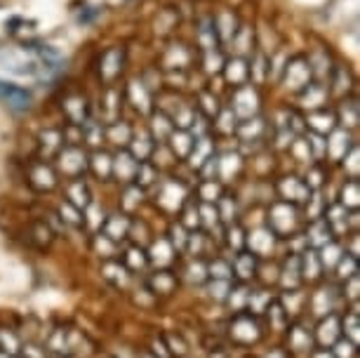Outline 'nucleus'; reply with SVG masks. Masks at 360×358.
Masks as SVG:
<instances>
[{
  "label": "nucleus",
  "instance_id": "17",
  "mask_svg": "<svg viewBox=\"0 0 360 358\" xmlns=\"http://www.w3.org/2000/svg\"><path fill=\"white\" fill-rule=\"evenodd\" d=\"M176 22H179V15H176V10L172 8H167V10H162L158 12V17H155V31H160V33H167V31H172Z\"/></svg>",
  "mask_w": 360,
  "mask_h": 358
},
{
  "label": "nucleus",
  "instance_id": "12",
  "mask_svg": "<svg viewBox=\"0 0 360 358\" xmlns=\"http://www.w3.org/2000/svg\"><path fill=\"white\" fill-rule=\"evenodd\" d=\"M330 90L328 83H318V80H311V83L299 92V99L304 101V106H311V109H321V106L328 101Z\"/></svg>",
  "mask_w": 360,
  "mask_h": 358
},
{
  "label": "nucleus",
  "instance_id": "16",
  "mask_svg": "<svg viewBox=\"0 0 360 358\" xmlns=\"http://www.w3.org/2000/svg\"><path fill=\"white\" fill-rule=\"evenodd\" d=\"M64 109L73 123H80V120H85V116H87V101H85V97H80V94H73V97L64 101Z\"/></svg>",
  "mask_w": 360,
  "mask_h": 358
},
{
  "label": "nucleus",
  "instance_id": "14",
  "mask_svg": "<svg viewBox=\"0 0 360 358\" xmlns=\"http://www.w3.org/2000/svg\"><path fill=\"white\" fill-rule=\"evenodd\" d=\"M202 71L207 73V76H217V73H221L224 64H226V57H224V52L219 47H214V50H205L202 52Z\"/></svg>",
  "mask_w": 360,
  "mask_h": 358
},
{
  "label": "nucleus",
  "instance_id": "18",
  "mask_svg": "<svg viewBox=\"0 0 360 358\" xmlns=\"http://www.w3.org/2000/svg\"><path fill=\"white\" fill-rule=\"evenodd\" d=\"M339 113H342L344 120L349 118V125H356L358 123V101L353 97H346L342 104H339Z\"/></svg>",
  "mask_w": 360,
  "mask_h": 358
},
{
  "label": "nucleus",
  "instance_id": "7",
  "mask_svg": "<svg viewBox=\"0 0 360 358\" xmlns=\"http://www.w3.org/2000/svg\"><path fill=\"white\" fill-rule=\"evenodd\" d=\"M229 45H231V50H236V57L248 59L257 50L255 29L250 24H240V26H238V31L233 33V38L229 40Z\"/></svg>",
  "mask_w": 360,
  "mask_h": 358
},
{
  "label": "nucleus",
  "instance_id": "20",
  "mask_svg": "<svg viewBox=\"0 0 360 358\" xmlns=\"http://www.w3.org/2000/svg\"><path fill=\"white\" fill-rule=\"evenodd\" d=\"M200 104H202V109H205L207 113L219 111V99H217L212 92H202L200 94Z\"/></svg>",
  "mask_w": 360,
  "mask_h": 358
},
{
  "label": "nucleus",
  "instance_id": "13",
  "mask_svg": "<svg viewBox=\"0 0 360 358\" xmlns=\"http://www.w3.org/2000/svg\"><path fill=\"white\" fill-rule=\"evenodd\" d=\"M127 99H130L137 109L146 111L148 106H151V90L144 85L141 78H132L130 83H127Z\"/></svg>",
  "mask_w": 360,
  "mask_h": 358
},
{
  "label": "nucleus",
  "instance_id": "1",
  "mask_svg": "<svg viewBox=\"0 0 360 358\" xmlns=\"http://www.w3.org/2000/svg\"><path fill=\"white\" fill-rule=\"evenodd\" d=\"M311 80H314V76H311V69H309V62L307 57L297 55V57H290L288 64H285V71L278 83H283L288 90L292 92H302L304 87H307Z\"/></svg>",
  "mask_w": 360,
  "mask_h": 358
},
{
  "label": "nucleus",
  "instance_id": "2",
  "mask_svg": "<svg viewBox=\"0 0 360 358\" xmlns=\"http://www.w3.org/2000/svg\"><path fill=\"white\" fill-rule=\"evenodd\" d=\"M127 52L123 45H111L108 50L101 52L99 57V78L104 80V85H113L120 78V73L125 69Z\"/></svg>",
  "mask_w": 360,
  "mask_h": 358
},
{
  "label": "nucleus",
  "instance_id": "10",
  "mask_svg": "<svg viewBox=\"0 0 360 358\" xmlns=\"http://www.w3.org/2000/svg\"><path fill=\"white\" fill-rule=\"evenodd\" d=\"M328 85H332V87H328L330 92H335V94H349L351 87L356 85V80H353L349 66L335 64V66H332V71H330Z\"/></svg>",
  "mask_w": 360,
  "mask_h": 358
},
{
  "label": "nucleus",
  "instance_id": "9",
  "mask_svg": "<svg viewBox=\"0 0 360 358\" xmlns=\"http://www.w3.org/2000/svg\"><path fill=\"white\" fill-rule=\"evenodd\" d=\"M248 69H250V83L262 85L269 80V55L262 47L248 57Z\"/></svg>",
  "mask_w": 360,
  "mask_h": 358
},
{
  "label": "nucleus",
  "instance_id": "4",
  "mask_svg": "<svg viewBox=\"0 0 360 358\" xmlns=\"http://www.w3.org/2000/svg\"><path fill=\"white\" fill-rule=\"evenodd\" d=\"M162 64H165V71H188V69H191V64H193V52L188 50L186 45L172 43L167 47Z\"/></svg>",
  "mask_w": 360,
  "mask_h": 358
},
{
  "label": "nucleus",
  "instance_id": "3",
  "mask_svg": "<svg viewBox=\"0 0 360 358\" xmlns=\"http://www.w3.org/2000/svg\"><path fill=\"white\" fill-rule=\"evenodd\" d=\"M259 90H257L255 83H245V85H238L233 90V106H231V111L236 113V116H252L259 109Z\"/></svg>",
  "mask_w": 360,
  "mask_h": 358
},
{
  "label": "nucleus",
  "instance_id": "8",
  "mask_svg": "<svg viewBox=\"0 0 360 358\" xmlns=\"http://www.w3.org/2000/svg\"><path fill=\"white\" fill-rule=\"evenodd\" d=\"M221 76H224V80H226L229 85H233V87L250 83L248 59H243V57L226 59V64H224V69H221Z\"/></svg>",
  "mask_w": 360,
  "mask_h": 358
},
{
  "label": "nucleus",
  "instance_id": "15",
  "mask_svg": "<svg viewBox=\"0 0 360 358\" xmlns=\"http://www.w3.org/2000/svg\"><path fill=\"white\" fill-rule=\"evenodd\" d=\"M5 104H8L12 111H26L31 106V92L12 83L8 97H5Z\"/></svg>",
  "mask_w": 360,
  "mask_h": 358
},
{
  "label": "nucleus",
  "instance_id": "21",
  "mask_svg": "<svg viewBox=\"0 0 360 358\" xmlns=\"http://www.w3.org/2000/svg\"><path fill=\"white\" fill-rule=\"evenodd\" d=\"M12 83H8V80H0V101H5V97H8Z\"/></svg>",
  "mask_w": 360,
  "mask_h": 358
},
{
  "label": "nucleus",
  "instance_id": "11",
  "mask_svg": "<svg viewBox=\"0 0 360 358\" xmlns=\"http://www.w3.org/2000/svg\"><path fill=\"white\" fill-rule=\"evenodd\" d=\"M195 43H198L200 52L214 50V47H219V38H217L212 17H202L200 22L195 24Z\"/></svg>",
  "mask_w": 360,
  "mask_h": 358
},
{
  "label": "nucleus",
  "instance_id": "5",
  "mask_svg": "<svg viewBox=\"0 0 360 358\" xmlns=\"http://www.w3.org/2000/svg\"><path fill=\"white\" fill-rule=\"evenodd\" d=\"M307 62H309V69H311L314 80H318V83H328L330 71H332V66H335L330 52L325 50V47H316V50L307 57Z\"/></svg>",
  "mask_w": 360,
  "mask_h": 358
},
{
  "label": "nucleus",
  "instance_id": "19",
  "mask_svg": "<svg viewBox=\"0 0 360 358\" xmlns=\"http://www.w3.org/2000/svg\"><path fill=\"white\" fill-rule=\"evenodd\" d=\"M311 123L316 125V130H332L335 127V116L332 113H314L311 116Z\"/></svg>",
  "mask_w": 360,
  "mask_h": 358
},
{
  "label": "nucleus",
  "instance_id": "6",
  "mask_svg": "<svg viewBox=\"0 0 360 358\" xmlns=\"http://www.w3.org/2000/svg\"><path fill=\"white\" fill-rule=\"evenodd\" d=\"M212 22H214L217 38H219V43H224V45H229V40L233 38V33L238 31V26H240L238 15L229 8H224L217 12V15H212Z\"/></svg>",
  "mask_w": 360,
  "mask_h": 358
}]
</instances>
